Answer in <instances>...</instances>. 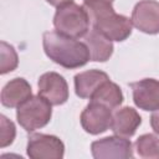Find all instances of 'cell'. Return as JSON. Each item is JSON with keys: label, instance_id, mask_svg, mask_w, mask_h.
<instances>
[{"label": "cell", "instance_id": "6da1fadb", "mask_svg": "<svg viewBox=\"0 0 159 159\" xmlns=\"http://www.w3.org/2000/svg\"><path fill=\"white\" fill-rule=\"evenodd\" d=\"M42 47L46 56L63 68H80L91 61L88 47L84 42L63 35L57 30L43 34Z\"/></svg>", "mask_w": 159, "mask_h": 159}, {"label": "cell", "instance_id": "5b68a950", "mask_svg": "<svg viewBox=\"0 0 159 159\" xmlns=\"http://www.w3.org/2000/svg\"><path fill=\"white\" fill-rule=\"evenodd\" d=\"M26 153L31 159H62L65 144L56 135L34 133L27 138Z\"/></svg>", "mask_w": 159, "mask_h": 159}, {"label": "cell", "instance_id": "4fadbf2b", "mask_svg": "<svg viewBox=\"0 0 159 159\" xmlns=\"http://www.w3.org/2000/svg\"><path fill=\"white\" fill-rule=\"evenodd\" d=\"M107 81H109V76L101 70L80 72L73 77L75 92L80 98H91L92 94Z\"/></svg>", "mask_w": 159, "mask_h": 159}, {"label": "cell", "instance_id": "9a60e30c", "mask_svg": "<svg viewBox=\"0 0 159 159\" xmlns=\"http://www.w3.org/2000/svg\"><path fill=\"white\" fill-rule=\"evenodd\" d=\"M91 101L93 102H98V103H102L104 106H107L108 108H111L112 111L118 108L122 103H123V93H122V89L120 87L112 82L111 80L104 82L93 94L92 97L89 98Z\"/></svg>", "mask_w": 159, "mask_h": 159}, {"label": "cell", "instance_id": "7a4b0ae2", "mask_svg": "<svg viewBox=\"0 0 159 159\" xmlns=\"http://www.w3.org/2000/svg\"><path fill=\"white\" fill-rule=\"evenodd\" d=\"M91 25L111 41L122 42L127 40L133 29L132 20L117 14L109 1H83Z\"/></svg>", "mask_w": 159, "mask_h": 159}, {"label": "cell", "instance_id": "30bf717a", "mask_svg": "<svg viewBox=\"0 0 159 159\" xmlns=\"http://www.w3.org/2000/svg\"><path fill=\"white\" fill-rule=\"evenodd\" d=\"M134 104L143 111H159V81L143 78L130 84Z\"/></svg>", "mask_w": 159, "mask_h": 159}, {"label": "cell", "instance_id": "52a82bcc", "mask_svg": "<svg viewBox=\"0 0 159 159\" xmlns=\"http://www.w3.org/2000/svg\"><path fill=\"white\" fill-rule=\"evenodd\" d=\"M112 114V109L107 106L89 101V103L84 107V109L81 113V125L84 129V132L92 135L104 133L111 128Z\"/></svg>", "mask_w": 159, "mask_h": 159}, {"label": "cell", "instance_id": "7c38bea8", "mask_svg": "<svg viewBox=\"0 0 159 159\" xmlns=\"http://www.w3.org/2000/svg\"><path fill=\"white\" fill-rule=\"evenodd\" d=\"M31 96H32V89L30 83L22 77H16L9 81L2 87L0 101L1 104L6 108H17Z\"/></svg>", "mask_w": 159, "mask_h": 159}, {"label": "cell", "instance_id": "d6986e66", "mask_svg": "<svg viewBox=\"0 0 159 159\" xmlns=\"http://www.w3.org/2000/svg\"><path fill=\"white\" fill-rule=\"evenodd\" d=\"M150 125L154 133L159 135V111H154L150 116Z\"/></svg>", "mask_w": 159, "mask_h": 159}, {"label": "cell", "instance_id": "ac0fdd59", "mask_svg": "<svg viewBox=\"0 0 159 159\" xmlns=\"http://www.w3.org/2000/svg\"><path fill=\"white\" fill-rule=\"evenodd\" d=\"M16 137V127L15 124L4 114L0 116V147L6 148L12 144Z\"/></svg>", "mask_w": 159, "mask_h": 159}, {"label": "cell", "instance_id": "5bb4252c", "mask_svg": "<svg viewBox=\"0 0 159 159\" xmlns=\"http://www.w3.org/2000/svg\"><path fill=\"white\" fill-rule=\"evenodd\" d=\"M84 39V43L88 47L89 60L94 62H106L113 53V42L96 29H91Z\"/></svg>", "mask_w": 159, "mask_h": 159}, {"label": "cell", "instance_id": "9c48e42d", "mask_svg": "<svg viewBox=\"0 0 159 159\" xmlns=\"http://www.w3.org/2000/svg\"><path fill=\"white\" fill-rule=\"evenodd\" d=\"M37 86L39 94L46 98L52 106H61L68 99V84L65 77L57 72L51 71L41 75Z\"/></svg>", "mask_w": 159, "mask_h": 159}, {"label": "cell", "instance_id": "2e32d148", "mask_svg": "<svg viewBox=\"0 0 159 159\" xmlns=\"http://www.w3.org/2000/svg\"><path fill=\"white\" fill-rule=\"evenodd\" d=\"M134 149L140 158L159 159V137L152 133L143 134L135 140Z\"/></svg>", "mask_w": 159, "mask_h": 159}, {"label": "cell", "instance_id": "ba28073f", "mask_svg": "<svg viewBox=\"0 0 159 159\" xmlns=\"http://www.w3.org/2000/svg\"><path fill=\"white\" fill-rule=\"evenodd\" d=\"M132 24L148 35L159 34V2L157 0H140L132 11Z\"/></svg>", "mask_w": 159, "mask_h": 159}, {"label": "cell", "instance_id": "e0dca14e", "mask_svg": "<svg viewBox=\"0 0 159 159\" xmlns=\"http://www.w3.org/2000/svg\"><path fill=\"white\" fill-rule=\"evenodd\" d=\"M19 65V56L15 47L6 41L0 42V73L6 75L16 70Z\"/></svg>", "mask_w": 159, "mask_h": 159}, {"label": "cell", "instance_id": "277c9868", "mask_svg": "<svg viewBox=\"0 0 159 159\" xmlns=\"http://www.w3.org/2000/svg\"><path fill=\"white\" fill-rule=\"evenodd\" d=\"M52 117V104L42 96H31L16 109L17 123L26 132H35L48 124Z\"/></svg>", "mask_w": 159, "mask_h": 159}, {"label": "cell", "instance_id": "44dd1931", "mask_svg": "<svg viewBox=\"0 0 159 159\" xmlns=\"http://www.w3.org/2000/svg\"><path fill=\"white\" fill-rule=\"evenodd\" d=\"M83 1H109V2H113L114 0H83Z\"/></svg>", "mask_w": 159, "mask_h": 159}, {"label": "cell", "instance_id": "3957f363", "mask_svg": "<svg viewBox=\"0 0 159 159\" xmlns=\"http://www.w3.org/2000/svg\"><path fill=\"white\" fill-rule=\"evenodd\" d=\"M89 24L91 21L83 5L75 2L57 7L53 16L55 29L58 32L75 39L84 37L89 31Z\"/></svg>", "mask_w": 159, "mask_h": 159}, {"label": "cell", "instance_id": "ffe728a7", "mask_svg": "<svg viewBox=\"0 0 159 159\" xmlns=\"http://www.w3.org/2000/svg\"><path fill=\"white\" fill-rule=\"evenodd\" d=\"M51 6H55V7H61L63 5H67L70 2H73V0H46Z\"/></svg>", "mask_w": 159, "mask_h": 159}, {"label": "cell", "instance_id": "8fae6325", "mask_svg": "<svg viewBox=\"0 0 159 159\" xmlns=\"http://www.w3.org/2000/svg\"><path fill=\"white\" fill-rule=\"evenodd\" d=\"M142 124V117L137 109L132 107H122L113 112L111 129L114 134L130 138L134 135L139 125Z\"/></svg>", "mask_w": 159, "mask_h": 159}, {"label": "cell", "instance_id": "8992f818", "mask_svg": "<svg viewBox=\"0 0 159 159\" xmlns=\"http://www.w3.org/2000/svg\"><path fill=\"white\" fill-rule=\"evenodd\" d=\"M91 153L94 159H128L134 155L130 140L117 134L92 142Z\"/></svg>", "mask_w": 159, "mask_h": 159}]
</instances>
